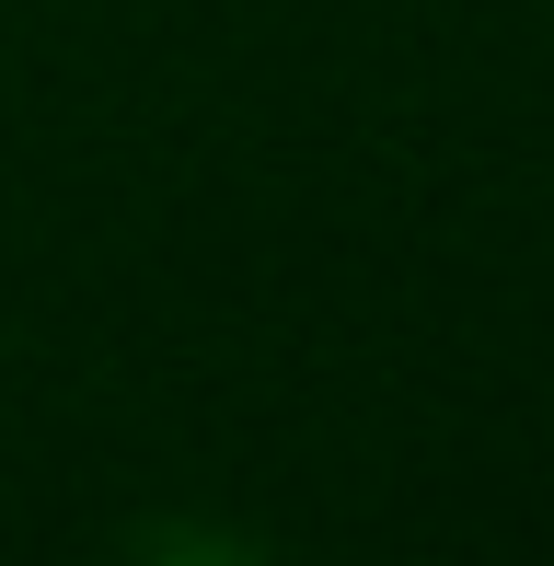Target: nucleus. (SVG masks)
Wrapping results in <instances>:
<instances>
[{
    "label": "nucleus",
    "instance_id": "nucleus-1",
    "mask_svg": "<svg viewBox=\"0 0 554 566\" xmlns=\"http://www.w3.org/2000/svg\"><path fill=\"white\" fill-rule=\"evenodd\" d=\"M128 555H255V532H209V521H139Z\"/></svg>",
    "mask_w": 554,
    "mask_h": 566
}]
</instances>
